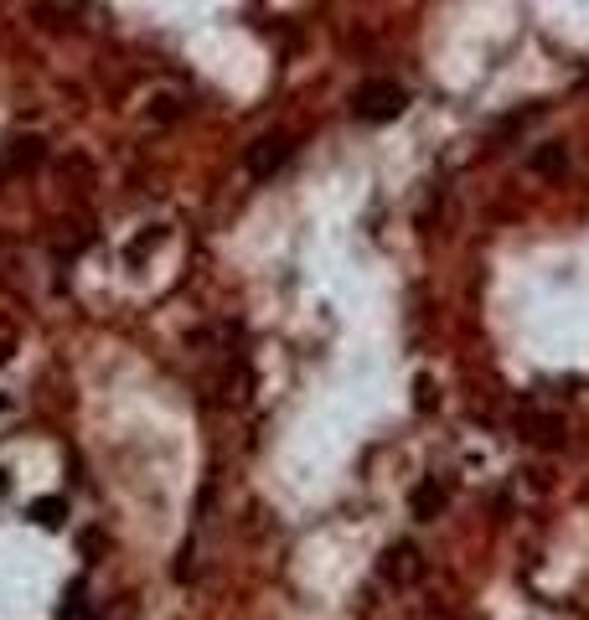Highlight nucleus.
<instances>
[{
	"instance_id": "3",
	"label": "nucleus",
	"mask_w": 589,
	"mask_h": 620,
	"mask_svg": "<svg viewBox=\"0 0 589 620\" xmlns=\"http://www.w3.org/2000/svg\"><path fill=\"white\" fill-rule=\"evenodd\" d=\"M378 574H383V584L409 589V584H419V574H424V553H419L414 543H388L383 558H378Z\"/></svg>"
},
{
	"instance_id": "5",
	"label": "nucleus",
	"mask_w": 589,
	"mask_h": 620,
	"mask_svg": "<svg viewBox=\"0 0 589 620\" xmlns=\"http://www.w3.org/2000/svg\"><path fill=\"white\" fill-rule=\"evenodd\" d=\"M527 171L533 176H564L569 171V145L564 140H543L533 155H527Z\"/></svg>"
},
{
	"instance_id": "11",
	"label": "nucleus",
	"mask_w": 589,
	"mask_h": 620,
	"mask_svg": "<svg viewBox=\"0 0 589 620\" xmlns=\"http://www.w3.org/2000/svg\"><path fill=\"white\" fill-rule=\"evenodd\" d=\"M414 393H419L414 403H419V409L429 414V409H434V383H429V378H419V383H414Z\"/></svg>"
},
{
	"instance_id": "7",
	"label": "nucleus",
	"mask_w": 589,
	"mask_h": 620,
	"mask_svg": "<svg viewBox=\"0 0 589 620\" xmlns=\"http://www.w3.org/2000/svg\"><path fill=\"white\" fill-rule=\"evenodd\" d=\"M445 502H450V496H445V486H440V481H419V486H414V496H409V507H414V517H419V522H434V517L445 512Z\"/></svg>"
},
{
	"instance_id": "10",
	"label": "nucleus",
	"mask_w": 589,
	"mask_h": 620,
	"mask_svg": "<svg viewBox=\"0 0 589 620\" xmlns=\"http://www.w3.org/2000/svg\"><path fill=\"white\" fill-rule=\"evenodd\" d=\"M150 119L155 124H176L181 119V99H176V93H155V99H150Z\"/></svg>"
},
{
	"instance_id": "1",
	"label": "nucleus",
	"mask_w": 589,
	"mask_h": 620,
	"mask_svg": "<svg viewBox=\"0 0 589 620\" xmlns=\"http://www.w3.org/2000/svg\"><path fill=\"white\" fill-rule=\"evenodd\" d=\"M403 109H409V93H403V83H393V78H372L352 93V114L362 124H393Z\"/></svg>"
},
{
	"instance_id": "2",
	"label": "nucleus",
	"mask_w": 589,
	"mask_h": 620,
	"mask_svg": "<svg viewBox=\"0 0 589 620\" xmlns=\"http://www.w3.org/2000/svg\"><path fill=\"white\" fill-rule=\"evenodd\" d=\"M295 155V135L290 130H269V135H259L254 145H248V176H259V181H269L279 166H285Z\"/></svg>"
},
{
	"instance_id": "4",
	"label": "nucleus",
	"mask_w": 589,
	"mask_h": 620,
	"mask_svg": "<svg viewBox=\"0 0 589 620\" xmlns=\"http://www.w3.org/2000/svg\"><path fill=\"white\" fill-rule=\"evenodd\" d=\"M517 429H522V440H533V445H564V419L558 414L527 409V414H517Z\"/></svg>"
},
{
	"instance_id": "8",
	"label": "nucleus",
	"mask_w": 589,
	"mask_h": 620,
	"mask_svg": "<svg viewBox=\"0 0 589 620\" xmlns=\"http://www.w3.org/2000/svg\"><path fill=\"white\" fill-rule=\"evenodd\" d=\"M57 620H93V600H88V589H83V584H73L68 595H62Z\"/></svg>"
},
{
	"instance_id": "6",
	"label": "nucleus",
	"mask_w": 589,
	"mask_h": 620,
	"mask_svg": "<svg viewBox=\"0 0 589 620\" xmlns=\"http://www.w3.org/2000/svg\"><path fill=\"white\" fill-rule=\"evenodd\" d=\"M166 243V223H150V228H140L130 243H124V264H130V269H140L150 254H155V248H161Z\"/></svg>"
},
{
	"instance_id": "9",
	"label": "nucleus",
	"mask_w": 589,
	"mask_h": 620,
	"mask_svg": "<svg viewBox=\"0 0 589 620\" xmlns=\"http://www.w3.org/2000/svg\"><path fill=\"white\" fill-rule=\"evenodd\" d=\"M31 517H37L42 527H62V517H68V502H62V496H42V502L31 507Z\"/></svg>"
}]
</instances>
